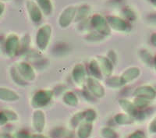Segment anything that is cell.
I'll use <instances>...</instances> for the list:
<instances>
[{
  "instance_id": "obj_17",
  "label": "cell",
  "mask_w": 156,
  "mask_h": 138,
  "mask_svg": "<svg viewBox=\"0 0 156 138\" xmlns=\"http://www.w3.org/2000/svg\"><path fill=\"white\" fill-rule=\"evenodd\" d=\"M20 98L16 92L5 87H0V99L5 101H15Z\"/></svg>"
},
{
  "instance_id": "obj_37",
  "label": "cell",
  "mask_w": 156,
  "mask_h": 138,
  "mask_svg": "<svg viewBox=\"0 0 156 138\" xmlns=\"http://www.w3.org/2000/svg\"><path fill=\"white\" fill-rule=\"evenodd\" d=\"M8 119L5 116V113H4L3 111H0V126H2V125H4L7 122Z\"/></svg>"
},
{
  "instance_id": "obj_3",
  "label": "cell",
  "mask_w": 156,
  "mask_h": 138,
  "mask_svg": "<svg viewBox=\"0 0 156 138\" xmlns=\"http://www.w3.org/2000/svg\"><path fill=\"white\" fill-rule=\"evenodd\" d=\"M90 24L97 32L103 36H108L111 34V28L106 18L100 14H94L90 19Z\"/></svg>"
},
{
  "instance_id": "obj_11",
  "label": "cell",
  "mask_w": 156,
  "mask_h": 138,
  "mask_svg": "<svg viewBox=\"0 0 156 138\" xmlns=\"http://www.w3.org/2000/svg\"><path fill=\"white\" fill-rule=\"evenodd\" d=\"M72 78L78 86L83 85L86 80V71L83 64H76L72 70Z\"/></svg>"
},
{
  "instance_id": "obj_29",
  "label": "cell",
  "mask_w": 156,
  "mask_h": 138,
  "mask_svg": "<svg viewBox=\"0 0 156 138\" xmlns=\"http://www.w3.org/2000/svg\"><path fill=\"white\" fill-rule=\"evenodd\" d=\"M102 37L103 35H101V34H99L98 32L95 30V31H91L90 33H89L87 36V39L91 41H101L102 39Z\"/></svg>"
},
{
  "instance_id": "obj_33",
  "label": "cell",
  "mask_w": 156,
  "mask_h": 138,
  "mask_svg": "<svg viewBox=\"0 0 156 138\" xmlns=\"http://www.w3.org/2000/svg\"><path fill=\"white\" fill-rule=\"evenodd\" d=\"M140 56H141V58L143 59V61H144V62H146V63H150L151 59V56L147 51H141V52H140Z\"/></svg>"
},
{
  "instance_id": "obj_20",
  "label": "cell",
  "mask_w": 156,
  "mask_h": 138,
  "mask_svg": "<svg viewBox=\"0 0 156 138\" xmlns=\"http://www.w3.org/2000/svg\"><path fill=\"white\" fill-rule=\"evenodd\" d=\"M114 120L119 125H130L133 122V117L126 113H118L114 117Z\"/></svg>"
},
{
  "instance_id": "obj_31",
  "label": "cell",
  "mask_w": 156,
  "mask_h": 138,
  "mask_svg": "<svg viewBox=\"0 0 156 138\" xmlns=\"http://www.w3.org/2000/svg\"><path fill=\"white\" fill-rule=\"evenodd\" d=\"M3 112L5 113V116H6L8 120H11V121L17 120L18 116L15 111H11V110H5V111H4Z\"/></svg>"
},
{
  "instance_id": "obj_16",
  "label": "cell",
  "mask_w": 156,
  "mask_h": 138,
  "mask_svg": "<svg viewBox=\"0 0 156 138\" xmlns=\"http://www.w3.org/2000/svg\"><path fill=\"white\" fill-rule=\"evenodd\" d=\"M92 122H82L77 127V133L78 138H88L91 134L92 132Z\"/></svg>"
},
{
  "instance_id": "obj_7",
  "label": "cell",
  "mask_w": 156,
  "mask_h": 138,
  "mask_svg": "<svg viewBox=\"0 0 156 138\" xmlns=\"http://www.w3.org/2000/svg\"><path fill=\"white\" fill-rule=\"evenodd\" d=\"M20 47V41L18 36L15 34H11L6 38L5 41V51L8 55L13 57L18 53Z\"/></svg>"
},
{
  "instance_id": "obj_42",
  "label": "cell",
  "mask_w": 156,
  "mask_h": 138,
  "mask_svg": "<svg viewBox=\"0 0 156 138\" xmlns=\"http://www.w3.org/2000/svg\"><path fill=\"white\" fill-rule=\"evenodd\" d=\"M154 69H155L156 71V56L154 59Z\"/></svg>"
},
{
  "instance_id": "obj_23",
  "label": "cell",
  "mask_w": 156,
  "mask_h": 138,
  "mask_svg": "<svg viewBox=\"0 0 156 138\" xmlns=\"http://www.w3.org/2000/svg\"><path fill=\"white\" fill-rule=\"evenodd\" d=\"M84 119V111H78L76 112L73 117L71 118L70 121H69V124L72 128H76L79 126L82 121Z\"/></svg>"
},
{
  "instance_id": "obj_34",
  "label": "cell",
  "mask_w": 156,
  "mask_h": 138,
  "mask_svg": "<svg viewBox=\"0 0 156 138\" xmlns=\"http://www.w3.org/2000/svg\"><path fill=\"white\" fill-rule=\"evenodd\" d=\"M108 58L109 59L112 63L114 64V62H116V55H115V52L113 50H110L108 53Z\"/></svg>"
},
{
  "instance_id": "obj_30",
  "label": "cell",
  "mask_w": 156,
  "mask_h": 138,
  "mask_svg": "<svg viewBox=\"0 0 156 138\" xmlns=\"http://www.w3.org/2000/svg\"><path fill=\"white\" fill-rule=\"evenodd\" d=\"M122 12H123V14L126 16V19H128L129 20H134L136 19V15H135L134 12L130 8L125 7L123 10H122Z\"/></svg>"
},
{
  "instance_id": "obj_4",
  "label": "cell",
  "mask_w": 156,
  "mask_h": 138,
  "mask_svg": "<svg viewBox=\"0 0 156 138\" xmlns=\"http://www.w3.org/2000/svg\"><path fill=\"white\" fill-rule=\"evenodd\" d=\"M76 12V7L73 5L67 6L61 12L60 16L58 17V24L62 28H66L69 27L73 19H75Z\"/></svg>"
},
{
  "instance_id": "obj_14",
  "label": "cell",
  "mask_w": 156,
  "mask_h": 138,
  "mask_svg": "<svg viewBox=\"0 0 156 138\" xmlns=\"http://www.w3.org/2000/svg\"><path fill=\"white\" fill-rule=\"evenodd\" d=\"M96 60L98 62L103 76L109 77L113 72V63L105 56H98Z\"/></svg>"
},
{
  "instance_id": "obj_40",
  "label": "cell",
  "mask_w": 156,
  "mask_h": 138,
  "mask_svg": "<svg viewBox=\"0 0 156 138\" xmlns=\"http://www.w3.org/2000/svg\"><path fill=\"white\" fill-rule=\"evenodd\" d=\"M32 138H48V136H44V135L41 134V133H37V134L34 135V136H32Z\"/></svg>"
},
{
  "instance_id": "obj_1",
  "label": "cell",
  "mask_w": 156,
  "mask_h": 138,
  "mask_svg": "<svg viewBox=\"0 0 156 138\" xmlns=\"http://www.w3.org/2000/svg\"><path fill=\"white\" fill-rule=\"evenodd\" d=\"M51 36V27L49 24L42 25L36 34V44L40 51H44L48 48Z\"/></svg>"
},
{
  "instance_id": "obj_2",
  "label": "cell",
  "mask_w": 156,
  "mask_h": 138,
  "mask_svg": "<svg viewBox=\"0 0 156 138\" xmlns=\"http://www.w3.org/2000/svg\"><path fill=\"white\" fill-rule=\"evenodd\" d=\"M53 97V92L51 90H41L36 92L32 97L31 105L34 108L40 109L41 108L46 106L51 101Z\"/></svg>"
},
{
  "instance_id": "obj_24",
  "label": "cell",
  "mask_w": 156,
  "mask_h": 138,
  "mask_svg": "<svg viewBox=\"0 0 156 138\" xmlns=\"http://www.w3.org/2000/svg\"><path fill=\"white\" fill-rule=\"evenodd\" d=\"M11 76H12V80H14V81L16 82V83H18V84L25 85L27 83V82L25 81L23 78H22V76H20V74L19 73V72H18V70L16 69V67L12 68V69H11Z\"/></svg>"
},
{
  "instance_id": "obj_36",
  "label": "cell",
  "mask_w": 156,
  "mask_h": 138,
  "mask_svg": "<svg viewBox=\"0 0 156 138\" xmlns=\"http://www.w3.org/2000/svg\"><path fill=\"white\" fill-rule=\"evenodd\" d=\"M129 138H145L144 134L142 133L141 131H136L133 133H132Z\"/></svg>"
},
{
  "instance_id": "obj_18",
  "label": "cell",
  "mask_w": 156,
  "mask_h": 138,
  "mask_svg": "<svg viewBox=\"0 0 156 138\" xmlns=\"http://www.w3.org/2000/svg\"><path fill=\"white\" fill-rule=\"evenodd\" d=\"M37 4L44 15L49 16L52 12L53 5L51 0H37Z\"/></svg>"
},
{
  "instance_id": "obj_19",
  "label": "cell",
  "mask_w": 156,
  "mask_h": 138,
  "mask_svg": "<svg viewBox=\"0 0 156 138\" xmlns=\"http://www.w3.org/2000/svg\"><path fill=\"white\" fill-rule=\"evenodd\" d=\"M89 69H90V72L93 77L96 78L98 80H101V78H102L103 74L99 67L98 62L96 59L90 60V63H89Z\"/></svg>"
},
{
  "instance_id": "obj_10",
  "label": "cell",
  "mask_w": 156,
  "mask_h": 138,
  "mask_svg": "<svg viewBox=\"0 0 156 138\" xmlns=\"http://www.w3.org/2000/svg\"><path fill=\"white\" fill-rule=\"evenodd\" d=\"M140 69L136 66H132V67L125 69L124 72L119 76L122 86H124L129 83H131L133 80H136V78L140 76Z\"/></svg>"
},
{
  "instance_id": "obj_27",
  "label": "cell",
  "mask_w": 156,
  "mask_h": 138,
  "mask_svg": "<svg viewBox=\"0 0 156 138\" xmlns=\"http://www.w3.org/2000/svg\"><path fill=\"white\" fill-rule=\"evenodd\" d=\"M133 104H135V106L137 108H145V107H147L148 105L149 100L143 98V97H136V98L133 101Z\"/></svg>"
},
{
  "instance_id": "obj_26",
  "label": "cell",
  "mask_w": 156,
  "mask_h": 138,
  "mask_svg": "<svg viewBox=\"0 0 156 138\" xmlns=\"http://www.w3.org/2000/svg\"><path fill=\"white\" fill-rule=\"evenodd\" d=\"M101 134L104 138H118L115 131L108 127L103 128L101 130Z\"/></svg>"
},
{
  "instance_id": "obj_21",
  "label": "cell",
  "mask_w": 156,
  "mask_h": 138,
  "mask_svg": "<svg viewBox=\"0 0 156 138\" xmlns=\"http://www.w3.org/2000/svg\"><path fill=\"white\" fill-rule=\"evenodd\" d=\"M62 100L67 105L75 107L78 104V98L76 94L72 91H67L63 94Z\"/></svg>"
},
{
  "instance_id": "obj_8",
  "label": "cell",
  "mask_w": 156,
  "mask_h": 138,
  "mask_svg": "<svg viewBox=\"0 0 156 138\" xmlns=\"http://www.w3.org/2000/svg\"><path fill=\"white\" fill-rule=\"evenodd\" d=\"M16 68L22 78L26 82L33 81L35 79V72L34 68L30 64L23 62H19L16 64Z\"/></svg>"
},
{
  "instance_id": "obj_38",
  "label": "cell",
  "mask_w": 156,
  "mask_h": 138,
  "mask_svg": "<svg viewBox=\"0 0 156 138\" xmlns=\"http://www.w3.org/2000/svg\"><path fill=\"white\" fill-rule=\"evenodd\" d=\"M151 43L153 44V45L156 48V33H154V34L151 35Z\"/></svg>"
},
{
  "instance_id": "obj_22",
  "label": "cell",
  "mask_w": 156,
  "mask_h": 138,
  "mask_svg": "<svg viewBox=\"0 0 156 138\" xmlns=\"http://www.w3.org/2000/svg\"><path fill=\"white\" fill-rule=\"evenodd\" d=\"M90 12V7L87 5H80V7L76 8L75 21H81L85 19Z\"/></svg>"
},
{
  "instance_id": "obj_13",
  "label": "cell",
  "mask_w": 156,
  "mask_h": 138,
  "mask_svg": "<svg viewBox=\"0 0 156 138\" xmlns=\"http://www.w3.org/2000/svg\"><path fill=\"white\" fill-rule=\"evenodd\" d=\"M135 97H143L147 100H153L156 97V91L151 86H141L136 88V90L133 92Z\"/></svg>"
},
{
  "instance_id": "obj_28",
  "label": "cell",
  "mask_w": 156,
  "mask_h": 138,
  "mask_svg": "<svg viewBox=\"0 0 156 138\" xmlns=\"http://www.w3.org/2000/svg\"><path fill=\"white\" fill-rule=\"evenodd\" d=\"M96 119V111L93 109H88L84 111V119L87 122H92Z\"/></svg>"
},
{
  "instance_id": "obj_25",
  "label": "cell",
  "mask_w": 156,
  "mask_h": 138,
  "mask_svg": "<svg viewBox=\"0 0 156 138\" xmlns=\"http://www.w3.org/2000/svg\"><path fill=\"white\" fill-rule=\"evenodd\" d=\"M106 83L108 87H112V88H119L122 87V83L120 81V78L119 76H112L109 77L106 80Z\"/></svg>"
},
{
  "instance_id": "obj_35",
  "label": "cell",
  "mask_w": 156,
  "mask_h": 138,
  "mask_svg": "<svg viewBox=\"0 0 156 138\" xmlns=\"http://www.w3.org/2000/svg\"><path fill=\"white\" fill-rule=\"evenodd\" d=\"M13 138H32V136L29 135L27 133H25V132H18L15 134V136H13Z\"/></svg>"
},
{
  "instance_id": "obj_15",
  "label": "cell",
  "mask_w": 156,
  "mask_h": 138,
  "mask_svg": "<svg viewBox=\"0 0 156 138\" xmlns=\"http://www.w3.org/2000/svg\"><path fill=\"white\" fill-rule=\"evenodd\" d=\"M119 104L122 108V109L125 111V113L128 114L130 116L135 117L138 114V111H137V108L135 106V104L133 102L130 101L128 99H119Z\"/></svg>"
},
{
  "instance_id": "obj_6",
  "label": "cell",
  "mask_w": 156,
  "mask_h": 138,
  "mask_svg": "<svg viewBox=\"0 0 156 138\" xmlns=\"http://www.w3.org/2000/svg\"><path fill=\"white\" fill-rule=\"evenodd\" d=\"M87 86L90 94H93L94 97H98V98H101L105 96V88L96 78L93 77V76H90L87 78Z\"/></svg>"
},
{
  "instance_id": "obj_41",
  "label": "cell",
  "mask_w": 156,
  "mask_h": 138,
  "mask_svg": "<svg viewBox=\"0 0 156 138\" xmlns=\"http://www.w3.org/2000/svg\"><path fill=\"white\" fill-rule=\"evenodd\" d=\"M151 2V3L153 4V5H154V7L156 8V0H150Z\"/></svg>"
},
{
  "instance_id": "obj_32",
  "label": "cell",
  "mask_w": 156,
  "mask_h": 138,
  "mask_svg": "<svg viewBox=\"0 0 156 138\" xmlns=\"http://www.w3.org/2000/svg\"><path fill=\"white\" fill-rule=\"evenodd\" d=\"M148 130L151 133H156V115L152 119V120L150 122L148 126Z\"/></svg>"
},
{
  "instance_id": "obj_9",
  "label": "cell",
  "mask_w": 156,
  "mask_h": 138,
  "mask_svg": "<svg viewBox=\"0 0 156 138\" xmlns=\"http://www.w3.org/2000/svg\"><path fill=\"white\" fill-rule=\"evenodd\" d=\"M32 125L37 133H41L45 127V115L41 109L34 111L32 117Z\"/></svg>"
},
{
  "instance_id": "obj_5",
  "label": "cell",
  "mask_w": 156,
  "mask_h": 138,
  "mask_svg": "<svg viewBox=\"0 0 156 138\" xmlns=\"http://www.w3.org/2000/svg\"><path fill=\"white\" fill-rule=\"evenodd\" d=\"M111 29L118 32H128L130 30V25L125 19L116 16H108L106 18Z\"/></svg>"
},
{
  "instance_id": "obj_39",
  "label": "cell",
  "mask_w": 156,
  "mask_h": 138,
  "mask_svg": "<svg viewBox=\"0 0 156 138\" xmlns=\"http://www.w3.org/2000/svg\"><path fill=\"white\" fill-rule=\"evenodd\" d=\"M4 9H5V5H4L3 2H0V16L3 13Z\"/></svg>"
},
{
  "instance_id": "obj_12",
  "label": "cell",
  "mask_w": 156,
  "mask_h": 138,
  "mask_svg": "<svg viewBox=\"0 0 156 138\" xmlns=\"http://www.w3.org/2000/svg\"><path fill=\"white\" fill-rule=\"evenodd\" d=\"M27 9L30 18L34 23H38L42 17V12L36 2L32 0L27 1Z\"/></svg>"
}]
</instances>
